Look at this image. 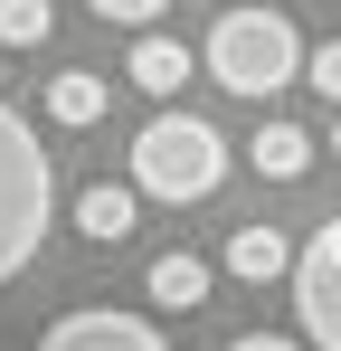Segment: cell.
<instances>
[{
  "mask_svg": "<svg viewBox=\"0 0 341 351\" xmlns=\"http://www.w3.org/2000/svg\"><path fill=\"white\" fill-rule=\"evenodd\" d=\"M209 76H218L227 95H247V105H266V95H284L294 76H303V38H294V19L284 10H218V29H209Z\"/></svg>",
  "mask_w": 341,
  "mask_h": 351,
  "instance_id": "1",
  "label": "cell"
},
{
  "mask_svg": "<svg viewBox=\"0 0 341 351\" xmlns=\"http://www.w3.org/2000/svg\"><path fill=\"white\" fill-rule=\"evenodd\" d=\"M57 219V171L38 152V123L19 105H0V285L38 256V237Z\"/></svg>",
  "mask_w": 341,
  "mask_h": 351,
  "instance_id": "2",
  "label": "cell"
},
{
  "mask_svg": "<svg viewBox=\"0 0 341 351\" xmlns=\"http://www.w3.org/2000/svg\"><path fill=\"white\" fill-rule=\"evenodd\" d=\"M218 180H227L218 123H199V114H152L142 133H133V190H142V199L190 209V199H209Z\"/></svg>",
  "mask_w": 341,
  "mask_h": 351,
  "instance_id": "3",
  "label": "cell"
},
{
  "mask_svg": "<svg viewBox=\"0 0 341 351\" xmlns=\"http://www.w3.org/2000/svg\"><path fill=\"white\" fill-rule=\"evenodd\" d=\"M294 313L313 351H341V209L294 247Z\"/></svg>",
  "mask_w": 341,
  "mask_h": 351,
  "instance_id": "4",
  "label": "cell"
},
{
  "mask_svg": "<svg viewBox=\"0 0 341 351\" xmlns=\"http://www.w3.org/2000/svg\"><path fill=\"white\" fill-rule=\"evenodd\" d=\"M38 351H170L162 323H142V313H114V304H86V313H57Z\"/></svg>",
  "mask_w": 341,
  "mask_h": 351,
  "instance_id": "5",
  "label": "cell"
},
{
  "mask_svg": "<svg viewBox=\"0 0 341 351\" xmlns=\"http://www.w3.org/2000/svg\"><path fill=\"white\" fill-rule=\"evenodd\" d=\"M133 209H142V190H123V180H86L76 190V237H95V247H123L133 237Z\"/></svg>",
  "mask_w": 341,
  "mask_h": 351,
  "instance_id": "6",
  "label": "cell"
},
{
  "mask_svg": "<svg viewBox=\"0 0 341 351\" xmlns=\"http://www.w3.org/2000/svg\"><path fill=\"white\" fill-rule=\"evenodd\" d=\"M105 105H114V86L95 76V66H57V76H48V114L66 123V133H86V123H105Z\"/></svg>",
  "mask_w": 341,
  "mask_h": 351,
  "instance_id": "7",
  "label": "cell"
},
{
  "mask_svg": "<svg viewBox=\"0 0 341 351\" xmlns=\"http://www.w3.org/2000/svg\"><path fill=\"white\" fill-rule=\"evenodd\" d=\"M142 285H152L162 313H199V304H209V266H199L190 247H170V256H152V276H142Z\"/></svg>",
  "mask_w": 341,
  "mask_h": 351,
  "instance_id": "8",
  "label": "cell"
},
{
  "mask_svg": "<svg viewBox=\"0 0 341 351\" xmlns=\"http://www.w3.org/2000/svg\"><path fill=\"white\" fill-rule=\"evenodd\" d=\"M227 276H247V285L294 276V237H284V228H237V237H227Z\"/></svg>",
  "mask_w": 341,
  "mask_h": 351,
  "instance_id": "9",
  "label": "cell"
},
{
  "mask_svg": "<svg viewBox=\"0 0 341 351\" xmlns=\"http://www.w3.org/2000/svg\"><path fill=\"white\" fill-rule=\"evenodd\" d=\"M123 76H133L142 95H180V86H190V48H180V38H142Z\"/></svg>",
  "mask_w": 341,
  "mask_h": 351,
  "instance_id": "10",
  "label": "cell"
},
{
  "mask_svg": "<svg viewBox=\"0 0 341 351\" xmlns=\"http://www.w3.org/2000/svg\"><path fill=\"white\" fill-rule=\"evenodd\" d=\"M256 171L266 180H303L313 171V133H303V123H266V133H256Z\"/></svg>",
  "mask_w": 341,
  "mask_h": 351,
  "instance_id": "11",
  "label": "cell"
},
{
  "mask_svg": "<svg viewBox=\"0 0 341 351\" xmlns=\"http://www.w3.org/2000/svg\"><path fill=\"white\" fill-rule=\"evenodd\" d=\"M48 29H57L48 0H0V48H38Z\"/></svg>",
  "mask_w": 341,
  "mask_h": 351,
  "instance_id": "12",
  "label": "cell"
},
{
  "mask_svg": "<svg viewBox=\"0 0 341 351\" xmlns=\"http://www.w3.org/2000/svg\"><path fill=\"white\" fill-rule=\"evenodd\" d=\"M86 10H95L105 29H152V19H162L170 0H86Z\"/></svg>",
  "mask_w": 341,
  "mask_h": 351,
  "instance_id": "13",
  "label": "cell"
},
{
  "mask_svg": "<svg viewBox=\"0 0 341 351\" xmlns=\"http://www.w3.org/2000/svg\"><path fill=\"white\" fill-rule=\"evenodd\" d=\"M303 86H323V95H332V114H341V38H323V48L303 58Z\"/></svg>",
  "mask_w": 341,
  "mask_h": 351,
  "instance_id": "14",
  "label": "cell"
},
{
  "mask_svg": "<svg viewBox=\"0 0 341 351\" xmlns=\"http://www.w3.org/2000/svg\"><path fill=\"white\" fill-rule=\"evenodd\" d=\"M227 351H303V342H284V332H247V342H227Z\"/></svg>",
  "mask_w": 341,
  "mask_h": 351,
  "instance_id": "15",
  "label": "cell"
},
{
  "mask_svg": "<svg viewBox=\"0 0 341 351\" xmlns=\"http://www.w3.org/2000/svg\"><path fill=\"white\" fill-rule=\"evenodd\" d=\"M332 152H341V114H332Z\"/></svg>",
  "mask_w": 341,
  "mask_h": 351,
  "instance_id": "16",
  "label": "cell"
}]
</instances>
